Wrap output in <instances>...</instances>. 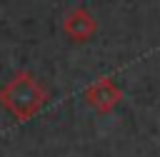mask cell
Listing matches in <instances>:
<instances>
[{
	"mask_svg": "<svg viewBox=\"0 0 160 157\" xmlns=\"http://www.w3.org/2000/svg\"><path fill=\"white\" fill-rule=\"evenodd\" d=\"M95 30H98V20H95L92 12L85 10V7L70 10V12L65 15V20H62V32H65L72 42H85V40H90V37L95 35Z\"/></svg>",
	"mask_w": 160,
	"mask_h": 157,
	"instance_id": "obj_3",
	"label": "cell"
},
{
	"mask_svg": "<svg viewBox=\"0 0 160 157\" xmlns=\"http://www.w3.org/2000/svg\"><path fill=\"white\" fill-rule=\"evenodd\" d=\"M45 102H48V90L28 70L15 72L0 90V105L18 122H28L30 117H35Z\"/></svg>",
	"mask_w": 160,
	"mask_h": 157,
	"instance_id": "obj_1",
	"label": "cell"
},
{
	"mask_svg": "<svg viewBox=\"0 0 160 157\" xmlns=\"http://www.w3.org/2000/svg\"><path fill=\"white\" fill-rule=\"evenodd\" d=\"M120 100H122V90H120L110 77H100V80H95V82L85 90V102H88L95 112H100V115L112 112V110L120 105Z\"/></svg>",
	"mask_w": 160,
	"mask_h": 157,
	"instance_id": "obj_2",
	"label": "cell"
}]
</instances>
